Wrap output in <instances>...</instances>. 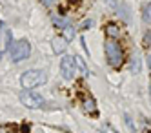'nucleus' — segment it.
Instances as JSON below:
<instances>
[{
	"label": "nucleus",
	"mask_w": 151,
	"mask_h": 133,
	"mask_svg": "<svg viewBox=\"0 0 151 133\" xmlns=\"http://www.w3.org/2000/svg\"><path fill=\"white\" fill-rule=\"evenodd\" d=\"M46 80H47L46 71H42V69H29L20 75V84L26 90H33L37 86H42V84H46Z\"/></svg>",
	"instance_id": "nucleus-1"
},
{
	"label": "nucleus",
	"mask_w": 151,
	"mask_h": 133,
	"mask_svg": "<svg viewBox=\"0 0 151 133\" xmlns=\"http://www.w3.org/2000/svg\"><path fill=\"white\" fill-rule=\"evenodd\" d=\"M106 55H107V62L113 68H118L124 60V55H122V49L120 46L115 42V40H107L106 42Z\"/></svg>",
	"instance_id": "nucleus-2"
},
{
	"label": "nucleus",
	"mask_w": 151,
	"mask_h": 133,
	"mask_svg": "<svg viewBox=\"0 0 151 133\" xmlns=\"http://www.w3.org/2000/svg\"><path fill=\"white\" fill-rule=\"evenodd\" d=\"M29 53H31L29 42L22 38V40H18V42L13 44V48H11V60H13V62H20V60L27 59Z\"/></svg>",
	"instance_id": "nucleus-3"
},
{
	"label": "nucleus",
	"mask_w": 151,
	"mask_h": 133,
	"mask_svg": "<svg viewBox=\"0 0 151 133\" xmlns=\"http://www.w3.org/2000/svg\"><path fill=\"white\" fill-rule=\"evenodd\" d=\"M20 102H22L26 108H29V109H38V108H44L46 106L44 98H42L38 93H33V91L20 93Z\"/></svg>",
	"instance_id": "nucleus-4"
},
{
	"label": "nucleus",
	"mask_w": 151,
	"mask_h": 133,
	"mask_svg": "<svg viewBox=\"0 0 151 133\" xmlns=\"http://www.w3.org/2000/svg\"><path fill=\"white\" fill-rule=\"evenodd\" d=\"M75 69H77V60H75V57H64L62 62H60V73L66 80L73 79L75 77Z\"/></svg>",
	"instance_id": "nucleus-5"
},
{
	"label": "nucleus",
	"mask_w": 151,
	"mask_h": 133,
	"mask_svg": "<svg viewBox=\"0 0 151 133\" xmlns=\"http://www.w3.org/2000/svg\"><path fill=\"white\" fill-rule=\"evenodd\" d=\"M68 38L66 37H55V38H53V42H51V46H53V51H55V53H64V51H66V48H68Z\"/></svg>",
	"instance_id": "nucleus-6"
},
{
	"label": "nucleus",
	"mask_w": 151,
	"mask_h": 133,
	"mask_svg": "<svg viewBox=\"0 0 151 133\" xmlns=\"http://www.w3.org/2000/svg\"><path fill=\"white\" fill-rule=\"evenodd\" d=\"M82 106H84V111H86V113H95V111H96V104H95L93 98H86Z\"/></svg>",
	"instance_id": "nucleus-7"
},
{
	"label": "nucleus",
	"mask_w": 151,
	"mask_h": 133,
	"mask_svg": "<svg viewBox=\"0 0 151 133\" xmlns=\"http://www.w3.org/2000/svg\"><path fill=\"white\" fill-rule=\"evenodd\" d=\"M53 24L58 26V27H68L69 26V20L66 17H60V15H55L53 17Z\"/></svg>",
	"instance_id": "nucleus-8"
},
{
	"label": "nucleus",
	"mask_w": 151,
	"mask_h": 133,
	"mask_svg": "<svg viewBox=\"0 0 151 133\" xmlns=\"http://www.w3.org/2000/svg\"><path fill=\"white\" fill-rule=\"evenodd\" d=\"M106 33H107V35H109L111 38H116L118 35H120V31H118L116 26H107V27H106Z\"/></svg>",
	"instance_id": "nucleus-9"
},
{
	"label": "nucleus",
	"mask_w": 151,
	"mask_h": 133,
	"mask_svg": "<svg viewBox=\"0 0 151 133\" xmlns=\"http://www.w3.org/2000/svg\"><path fill=\"white\" fill-rule=\"evenodd\" d=\"M75 60H77V68H78L84 75H88V73H89V71H88V68H86V62H84L80 57H75Z\"/></svg>",
	"instance_id": "nucleus-10"
},
{
	"label": "nucleus",
	"mask_w": 151,
	"mask_h": 133,
	"mask_svg": "<svg viewBox=\"0 0 151 133\" xmlns=\"http://www.w3.org/2000/svg\"><path fill=\"white\" fill-rule=\"evenodd\" d=\"M144 20L151 22V4H147V7L144 9Z\"/></svg>",
	"instance_id": "nucleus-11"
},
{
	"label": "nucleus",
	"mask_w": 151,
	"mask_h": 133,
	"mask_svg": "<svg viewBox=\"0 0 151 133\" xmlns=\"http://www.w3.org/2000/svg\"><path fill=\"white\" fill-rule=\"evenodd\" d=\"M73 37H75V29L73 27H66V38L68 40H73Z\"/></svg>",
	"instance_id": "nucleus-12"
},
{
	"label": "nucleus",
	"mask_w": 151,
	"mask_h": 133,
	"mask_svg": "<svg viewBox=\"0 0 151 133\" xmlns=\"http://www.w3.org/2000/svg\"><path fill=\"white\" fill-rule=\"evenodd\" d=\"M146 44H147V46H151V31L146 33Z\"/></svg>",
	"instance_id": "nucleus-13"
},
{
	"label": "nucleus",
	"mask_w": 151,
	"mask_h": 133,
	"mask_svg": "<svg viewBox=\"0 0 151 133\" xmlns=\"http://www.w3.org/2000/svg\"><path fill=\"white\" fill-rule=\"evenodd\" d=\"M42 2H44V4H47V6H49V4H53V2H55V0H42Z\"/></svg>",
	"instance_id": "nucleus-14"
},
{
	"label": "nucleus",
	"mask_w": 151,
	"mask_h": 133,
	"mask_svg": "<svg viewBox=\"0 0 151 133\" xmlns=\"http://www.w3.org/2000/svg\"><path fill=\"white\" fill-rule=\"evenodd\" d=\"M147 64H149V68H151V55L147 57Z\"/></svg>",
	"instance_id": "nucleus-15"
}]
</instances>
